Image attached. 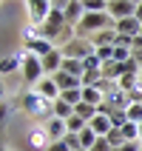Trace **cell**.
Returning a JSON list of instances; mask_svg holds the SVG:
<instances>
[{
    "mask_svg": "<svg viewBox=\"0 0 142 151\" xmlns=\"http://www.w3.org/2000/svg\"><path fill=\"white\" fill-rule=\"evenodd\" d=\"M136 20H139V23H142V3H139V6H136Z\"/></svg>",
    "mask_w": 142,
    "mask_h": 151,
    "instance_id": "cell-26",
    "label": "cell"
},
{
    "mask_svg": "<svg viewBox=\"0 0 142 151\" xmlns=\"http://www.w3.org/2000/svg\"><path fill=\"white\" fill-rule=\"evenodd\" d=\"M23 80L26 83H34V88L46 80V68H43V60L34 57V54H29L26 51L23 54Z\"/></svg>",
    "mask_w": 142,
    "mask_h": 151,
    "instance_id": "cell-2",
    "label": "cell"
},
{
    "mask_svg": "<svg viewBox=\"0 0 142 151\" xmlns=\"http://www.w3.org/2000/svg\"><path fill=\"white\" fill-rule=\"evenodd\" d=\"M117 151H142V143H125L122 148H117Z\"/></svg>",
    "mask_w": 142,
    "mask_h": 151,
    "instance_id": "cell-25",
    "label": "cell"
},
{
    "mask_svg": "<svg viewBox=\"0 0 142 151\" xmlns=\"http://www.w3.org/2000/svg\"><path fill=\"white\" fill-rule=\"evenodd\" d=\"M83 103H88V106H94V109L100 111V106L105 103L102 88H97V86H83Z\"/></svg>",
    "mask_w": 142,
    "mask_h": 151,
    "instance_id": "cell-11",
    "label": "cell"
},
{
    "mask_svg": "<svg viewBox=\"0 0 142 151\" xmlns=\"http://www.w3.org/2000/svg\"><path fill=\"white\" fill-rule=\"evenodd\" d=\"M139 66H142V63H139Z\"/></svg>",
    "mask_w": 142,
    "mask_h": 151,
    "instance_id": "cell-28",
    "label": "cell"
},
{
    "mask_svg": "<svg viewBox=\"0 0 142 151\" xmlns=\"http://www.w3.org/2000/svg\"><path fill=\"white\" fill-rule=\"evenodd\" d=\"M34 91L43 94V97H46V100H51V103H57V100H60V86L54 83V77H46V80H43V83L34 88Z\"/></svg>",
    "mask_w": 142,
    "mask_h": 151,
    "instance_id": "cell-10",
    "label": "cell"
},
{
    "mask_svg": "<svg viewBox=\"0 0 142 151\" xmlns=\"http://www.w3.org/2000/svg\"><path fill=\"white\" fill-rule=\"evenodd\" d=\"M63 63H66V54H63V49H54L51 54H46L43 57V68H46V77H54L63 68Z\"/></svg>",
    "mask_w": 142,
    "mask_h": 151,
    "instance_id": "cell-8",
    "label": "cell"
},
{
    "mask_svg": "<svg viewBox=\"0 0 142 151\" xmlns=\"http://www.w3.org/2000/svg\"><path fill=\"white\" fill-rule=\"evenodd\" d=\"M0 68H3V74H9V71H17V68L23 71V60H20V57H6L3 63H0Z\"/></svg>",
    "mask_w": 142,
    "mask_h": 151,
    "instance_id": "cell-19",
    "label": "cell"
},
{
    "mask_svg": "<svg viewBox=\"0 0 142 151\" xmlns=\"http://www.w3.org/2000/svg\"><path fill=\"white\" fill-rule=\"evenodd\" d=\"M136 6L134 0H108V14L114 20H125V17H134L136 14Z\"/></svg>",
    "mask_w": 142,
    "mask_h": 151,
    "instance_id": "cell-4",
    "label": "cell"
},
{
    "mask_svg": "<svg viewBox=\"0 0 142 151\" xmlns=\"http://www.w3.org/2000/svg\"><path fill=\"white\" fill-rule=\"evenodd\" d=\"M66 145H68L71 151H80V148H83V143H80V134H68V137H66Z\"/></svg>",
    "mask_w": 142,
    "mask_h": 151,
    "instance_id": "cell-23",
    "label": "cell"
},
{
    "mask_svg": "<svg viewBox=\"0 0 142 151\" xmlns=\"http://www.w3.org/2000/svg\"><path fill=\"white\" fill-rule=\"evenodd\" d=\"M88 128H91L97 137H108V131L114 128V123H111V117H108V114H97V117L88 123Z\"/></svg>",
    "mask_w": 142,
    "mask_h": 151,
    "instance_id": "cell-12",
    "label": "cell"
},
{
    "mask_svg": "<svg viewBox=\"0 0 142 151\" xmlns=\"http://www.w3.org/2000/svg\"><path fill=\"white\" fill-rule=\"evenodd\" d=\"M66 123H68V134H80V131H83V128L88 126V123H85L83 117H77V114H74L71 120H66Z\"/></svg>",
    "mask_w": 142,
    "mask_h": 151,
    "instance_id": "cell-21",
    "label": "cell"
},
{
    "mask_svg": "<svg viewBox=\"0 0 142 151\" xmlns=\"http://www.w3.org/2000/svg\"><path fill=\"white\" fill-rule=\"evenodd\" d=\"M74 114H77V117H83L85 123H91V120L97 117L100 111L94 109V106H88V103H80V106H77V109H74Z\"/></svg>",
    "mask_w": 142,
    "mask_h": 151,
    "instance_id": "cell-17",
    "label": "cell"
},
{
    "mask_svg": "<svg viewBox=\"0 0 142 151\" xmlns=\"http://www.w3.org/2000/svg\"><path fill=\"white\" fill-rule=\"evenodd\" d=\"M54 117H60V120H71V117H74V106H68L66 100H57V103H54Z\"/></svg>",
    "mask_w": 142,
    "mask_h": 151,
    "instance_id": "cell-15",
    "label": "cell"
},
{
    "mask_svg": "<svg viewBox=\"0 0 142 151\" xmlns=\"http://www.w3.org/2000/svg\"><path fill=\"white\" fill-rule=\"evenodd\" d=\"M80 151H88V148H80Z\"/></svg>",
    "mask_w": 142,
    "mask_h": 151,
    "instance_id": "cell-27",
    "label": "cell"
},
{
    "mask_svg": "<svg viewBox=\"0 0 142 151\" xmlns=\"http://www.w3.org/2000/svg\"><path fill=\"white\" fill-rule=\"evenodd\" d=\"M26 9H29V20L34 23V29H40V26L49 20L54 3H49V0H29V3H26Z\"/></svg>",
    "mask_w": 142,
    "mask_h": 151,
    "instance_id": "cell-3",
    "label": "cell"
},
{
    "mask_svg": "<svg viewBox=\"0 0 142 151\" xmlns=\"http://www.w3.org/2000/svg\"><path fill=\"white\" fill-rule=\"evenodd\" d=\"M54 83L60 86V94L71 91V88H83V80L74 77V74H66V71H57V74H54Z\"/></svg>",
    "mask_w": 142,
    "mask_h": 151,
    "instance_id": "cell-9",
    "label": "cell"
},
{
    "mask_svg": "<svg viewBox=\"0 0 142 151\" xmlns=\"http://www.w3.org/2000/svg\"><path fill=\"white\" fill-rule=\"evenodd\" d=\"M46 151H71V148L66 145V140H60V143H51V145H49Z\"/></svg>",
    "mask_w": 142,
    "mask_h": 151,
    "instance_id": "cell-24",
    "label": "cell"
},
{
    "mask_svg": "<svg viewBox=\"0 0 142 151\" xmlns=\"http://www.w3.org/2000/svg\"><path fill=\"white\" fill-rule=\"evenodd\" d=\"M97 57H100L102 63H111V60H114V46H102V49H97Z\"/></svg>",
    "mask_w": 142,
    "mask_h": 151,
    "instance_id": "cell-22",
    "label": "cell"
},
{
    "mask_svg": "<svg viewBox=\"0 0 142 151\" xmlns=\"http://www.w3.org/2000/svg\"><path fill=\"white\" fill-rule=\"evenodd\" d=\"M26 49H29V54H34V57H46V54H51V51L57 49L54 43L49 40V37H31V40H26Z\"/></svg>",
    "mask_w": 142,
    "mask_h": 151,
    "instance_id": "cell-5",
    "label": "cell"
},
{
    "mask_svg": "<svg viewBox=\"0 0 142 151\" xmlns=\"http://www.w3.org/2000/svg\"><path fill=\"white\" fill-rule=\"evenodd\" d=\"M105 140L111 143V148H114V151H117V148H122V145L128 143V140H125V134H122V128H111Z\"/></svg>",
    "mask_w": 142,
    "mask_h": 151,
    "instance_id": "cell-16",
    "label": "cell"
},
{
    "mask_svg": "<svg viewBox=\"0 0 142 151\" xmlns=\"http://www.w3.org/2000/svg\"><path fill=\"white\" fill-rule=\"evenodd\" d=\"M97 140H100V137L94 134V131H91V128H88V126H85L83 131H80V143H83V148H88V151H91V148H94V143H97Z\"/></svg>",
    "mask_w": 142,
    "mask_h": 151,
    "instance_id": "cell-18",
    "label": "cell"
},
{
    "mask_svg": "<svg viewBox=\"0 0 142 151\" xmlns=\"http://www.w3.org/2000/svg\"><path fill=\"white\" fill-rule=\"evenodd\" d=\"M117 34H122V37H131V40H136L142 34V23L134 17H125V20H117Z\"/></svg>",
    "mask_w": 142,
    "mask_h": 151,
    "instance_id": "cell-7",
    "label": "cell"
},
{
    "mask_svg": "<svg viewBox=\"0 0 142 151\" xmlns=\"http://www.w3.org/2000/svg\"><path fill=\"white\" fill-rule=\"evenodd\" d=\"M29 145L37 148V151H46V148H49L51 140H49V134H46V128H34L31 134H29Z\"/></svg>",
    "mask_w": 142,
    "mask_h": 151,
    "instance_id": "cell-14",
    "label": "cell"
},
{
    "mask_svg": "<svg viewBox=\"0 0 142 151\" xmlns=\"http://www.w3.org/2000/svg\"><path fill=\"white\" fill-rule=\"evenodd\" d=\"M46 134H49L51 143H60V140H66L68 137V123L60 117H51L49 123H46Z\"/></svg>",
    "mask_w": 142,
    "mask_h": 151,
    "instance_id": "cell-6",
    "label": "cell"
},
{
    "mask_svg": "<svg viewBox=\"0 0 142 151\" xmlns=\"http://www.w3.org/2000/svg\"><path fill=\"white\" fill-rule=\"evenodd\" d=\"M128 123H142V103H131L128 106Z\"/></svg>",
    "mask_w": 142,
    "mask_h": 151,
    "instance_id": "cell-20",
    "label": "cell"
},
{
    "mask_svg": "<svg viewBox=\"0 0 142 151\" xmlns=\"http://www.w3.org/2000/svg\"><path fill=\"white\" fill-rule=\"evenodd\" d=\"M117 29H105V32H100V34H94L91 37V43H94V49H102V46H117Z\"/></svg>",
    "mask_w": 142,
    "mask_h": 151,
    "instance_id": "cell-13",
    "label": "cell"
},
{
    "mask_svg": "<svg viewBox=\"0 0 142 151\" xmlns=\"http://www.w3.org/2000/svg\"><path fill=\"white\" fill-rule=\"evenodd\" d=\"M20 106H23V111L29 117H49V120L54 117V103L46 100V97L37 94V91L23 94V97H20Z\"/></svg>",
    "mask_w": 142,
    "mask_h": 151,
    "instance_id": "cell-1",
    "label": "cell"
}]
</instances>
